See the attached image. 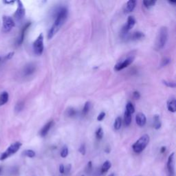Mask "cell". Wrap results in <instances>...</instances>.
I'll list each match as a JSON object with an SVG mask.
<instances>
[{
    "label": "cell",
    "mask_w": 176,
    "mask_h": 176,
    "mask_svg": "<svg viewBox=\"0 0 176 176\" xmlns=\"http://www.w3.org/2000/svg\"><path fill=\"white\" fill-rule=\"evenodd\" d=\"M68 153H69V150H68V147L66 145H65L62 148V150L61 151V156L63 158H65L68 156Z\"/></svg>",
    "instance_id": "484cf974"
},
{
    "label": "cell",
    "mask_w": 176,
    "mask_h": 176,
    "mask_svg": "<svg viewBox=\"0 0 176 176\" xmlns=\"http://www.w3.org/2000/svg\"><path fill=\"white\" fill-rule=\"evenodd\" d=\"M66 114L68 117L72 118V117H74L75 116H76L77 112L75 109L73 108V107H70V108H68L67 109Z\"/></svg>",
    "instance_id": "7402d4cb"
},
{
    "label": "cell",
    "mask_w": 176,
    "mask_h": 176,
    "mask_svg": "<svg viewBox=\"0 0 176 176\" xmlns=\"http://www.w3.org/2000/svg\"><path fill=\"white\" fill-rule=\"evenodd\" d=\"M68 14V10L65 7H61L57 9L55 14V21L54 22L52 26L47 34V38L50 39L57 32L63 25L64 24L65 20L67 19Z\"/></svg>",
    "instance_id": "6da1fadb"
},
{
    "label": "cell",
    "mask_w": 176,
    "mask_h": 176,
    "mask_svg": "<svg viewBox=\"0 0 176 176\" xmlns=\"http://www.w3.org/2000/svg\"><path fill=\"white\" fill-rule=\"evenodd\" d=\"M90 107H91V103L90 102H86L84 105V107H83V114L85 116L88 114V112H89V109H90Z\"/></svg>",
    "instance_id": "d4e9b609"
},
{
    "label": "cell",
    "mask_w": 176,
    "mask_h": 176,
    "mask_svg": "<svg viewBox=\"0 0 176 176\" xmlns=\"http://www.w3.org/2000/svg\"><path fill=\"white\" fill-rule=\"evenodd\" d=\"M23 107H24V103H23V102H19L15 106V112H20L21 111H22Z\"/></svg>",
    "instance_id": "f546056e"
},
{
    "label": "cell",
    "mask_w": 176,
    "mask_h": 176,
    "mask_svg": "<svg viewBox=\"0 0 176 176\" xmlns=\"http://www.w3.org/2000/svg\"><path fill=\"white\" fill-rule=\"evenodd\" d=\"M14 55V52H10V53H8V55L6 56V59H10L13 57V56Z\"/></svg>",
    "instance_id": "f35d334b"
},
{
    "label": "cell",
    "mask_w": 176,
    "mask_h": 176,
    "mask_svg": "<svg viewBox=\"0 0 176 176\" xmlns=\"http://www.w3.org/2000/svg\"><path fill=\"white\" fill-rule=\"evenodd\" d=\"M31 23L28 22V23H27L23 27L22 31H21V34H20L19 37L18 38V39H17V46H20V45L22 44L23 40H24L26 32L27 31V30L29 28V27L31 26Z\"/></svg>",
    "instance_id": "8fae6325"
},
{
    "label": "cell",
    "mask_w": 176,
    "mask_h": 176,
    "mask_svg": "<svg viewBox=\"0 0 176 176\" xmlns=\"http://www.w3.org/2000/svg\"><path fill=\"white\" fill-rule=\"evenodd\" d=\"M14 25V21L10 17L6 15L3 17V31L4 32H10Z\"/></svg>",
    "instance_id": "52a82bcc"
},
{
    "label": "cell",
    "mask_w": 176,
    "mask_h": 176,
    "mask_svg": "<svg viewBox=\"0 0 176 176\" xmlns=\"http://www.w3.org/2000/svg\"><path fill=\"white\" fill-rule=\"evenodd\" d=\"M133 96L135 99H139L140 97H141V94L138 91H135L133 93Z\"/></svg>",
    "instance_id": "d590c367"
},
{
    "label": "cell",
    "mask_w": 176,
    "mask_h": 176,
    "mask_svg": "<svg viewBox=\"0 0 176 176\" xmlns=\"http://www.w3.org/2000/svg\"><path fill=\"white\" fill-rule=\"evenodd\" d=\"M153 127L156 129H159L161 127V121L158 115H155L153 117Z\"/></svg>",
    "instance_id": "ffe728a7"
},
{
    "label": "cell",
    "mask_w": 176,
    "mask_h": 176,
    "mask_svg": "<svg viewBox=\"0 0 176 176\" xmlns=\"http://www.w3.org/2000/svg\"><path fill=\"white\" fill-rule=\"evenodd\" d=\"M59 173L61 174H65V166L63 165H61L59 166Z\"/></svg>",
    "instance_id": "74e56055"
},
{
    "label": "cell",
    "mask_w": 176,
    "mask_h": 176,
    "mask_svg": "<svg viewBox=\"0 0 176 176\" xmlns=\"http://www.w3.org/2000/svg\"><path fill=\"white\" fill-rule=\"evenodd\" d=\"M8 94L6 92H4L0 94V106L5 105L8 100Z\"/></svg>",
    "instance_id": "d6986e66"
},
{
    "label": "cell",
    "mask_w": 176,
    "mask_h": 176,
    "mask_svg": "<svg viewBox=\"0 0 176 176\" xmlns=\"http://www.w3.org/2000/svg\"><path fill=\"white\" fill-rule=\"evenodd\" d=\"M156 1H143V4L147 8H149L156 4Z\"/></svg>",
    "instance_id": "83f0119b"
},
{
    "label": "cell",
    "mask_w": 176,
    "mask_h": 176,
    "mask_svg": "<svg viewBox=\"0 0 176 176\" xmlns=\"http://www.w3.org/2000/svg\"><path fill=\"white\" fill-rule=\"evenodd\" d=\"M83 176H84V175H83Z\"/></svg>",
    "instance_id": "7dc6e473"
},
{
    "label": "cell",
    "mask_w": 176,
    "mask_h": 176,
    "mask_svg": "<svg viewBox=\"0 0 176 176\" xmlns=\"http://www.w3.org/2000/svg\"><path fill=\"white\" fill-rule=\"evenodd\" d=\"M136 23V19H134V17L132 16H129L128 17L127 19V22L126 23V24H125L123 27V28H122V31H121V35H122V37H125L126 38L127 35L129 34L128 32L130 31L131 29H132L133 27L134 26Z\"/></svg>",
    "instance_id": "8992f818"
},
{
    "label": "cell",
    "mask_w": 176,
    "mask_h": 176,
    "mask_svg": "<svg viewBox=\"0 0 176 176\" xmlns=\"http://www.w3.org/2000/svg\"><path fill=\"white\" fill-rule=\"evenodd\" d=\"M96 136L97 139L100 140L103 138V130L101 127H99L96 132Z\"/></svg>",
    "instance_id": "f1b7e54d"
},
{
    "label": "cell",
    "mask_w": 176,
    "mask_h": 176,
    "mask_svg": "<svg viewBox=\"0 0 176 176\" xmlns=\"http://www.w3.org/2000/svg\"><path fill=\"white\" fill-rule=\"evenodd\" d=\"M168 29L166 27H162L158 35L156 47L158 50L163 48L168 40Z\"/></svg>",
    "instance_id": "3957f363"
},
{
    "label": "cell",
    "mask_w": 176,
    "mask_h": 176,
    "mask_svg": "<svg viewBox=\"0 0 176 176\" xmlns=\"http://www.w3.org/2000/svg\"><path fill=\"white\" fill-rule=\"evenodd\" d=\"M71 167L72 166L71 165H68L66 166H65V174H69L70 172V170H71Z\"/></svg>",
    "instance_id": "8d00e7d4"
},
{
    "label": "cell",
    "mask_w": 176,
    "mask_h": 176,
    "mask_svg": "<svg viewBox=\"0 0 176 176\" xmlns=\"http://www.w3.org/2000/svg\"><path fill=\"white\" fill-rule=\"evenodd\" d=\"M145 35L142 32H134L132 34H128L126 38L130 41H137L144 38Z\"/></svg>",
    "instance_id": "7c38bea8"
},
{
    "label": "cell",
    "mask_w": 176,
    "mask_h": 176,
    "mask_svg": "<svg viewBox=\"0 0 176 176\" xmlns=\"http://www.w3.org/2000/svg\"><path fill=\"white\" fill-rule=\"evenodd\" d=\"M136 121L137 125L140 127H143L147 123V118L144 114L142 113H138L136 116Z\"/></svg>",
    "instance_id": "5bb4252c"
},
{
    "label": "cell",
    "mask_w": 176,
    "mask_h": 176,
    "mask_svg": "<svg viewBox=\"0 0 176 176\" xmlns=\"http://www.w3.org/2000/svg\"><path fill=\"white\" fill-rule=\"evenodd\" d=\"M4 2L6 4H14V1H4Z\"/></svg>",
    "instance_id": "ab89813d"
},
{
    "label": "cell",
    "mask_w": 176,
    "mask_h": 176,
    "mask_svg": "<svg viewBox=\"0 0 176 176\" xmlns=\"http://www.w3.org/2000/svg\"><path fill=\"white\" fill-rule=\"evenodd\" d=\"M105 112H101L100 114L98 116V117H97V120L98 121H103L104 118H105Z\"/></svg>",
    "instance_id": "e575fe53"
},
{
    "label": "cell",
    "mask_w": 176,
    "mask_h": 176,
    "mask_svg": "<svg viewBox=\"0 0 176 176\" xmlns=\"http://www.w3.org/2000/svg\"><path fill=\"white\" fill-rule=\"evenodd\" d=\"M169 4H173L174 6H175V4H176V2H169Z\"/></svg>",
    "instance_id": "b9f144b4"
},
{
    "label": "cell",
    "mask_w": 176,
    "mask_h": 176,
    "mask_svg": "<svg viewBox=\"0 0 176 176\" xmlns=\"http://www.w3.org/2000/svg\"><path fill=\"white\" fill-rule=\"evenodd\" d=\"M149 136L147 135V134L141 136V138L132 145V149L133 151L136 153H141V152L144 151L145 149L147 147V145L149 144Z\"/></svg>",
    "instance_id": "7a4b0ae2"
},
{
    "label": "cell",
    "mask_w": 176,
    "mask_h": 176,
    "mask_svg": "<svg viewBox=\"0 0 176 176\" xmlns=\"http://www.w3.org/2000/svg\"><path fill=\"white\" fill-rule=\"evenodd\" d=\"M108 176H115V175H114V174H110V175H109Z\"/></svg>",
    "instance_id": "ee69618b"
},
{
    "label": "cell",
    "mask_w": 176,
    "mask_h": 176,
    "mask_svg": "<svg viewBox=\"0 0 176 176\" xmlns=\"http://www.w3.org/2000/svg\"><path fill=\"white\" fill-rule=\"evenodd\" d=\"M170 63V59L168 58H165L162 61V63H161V67H164Z\"/></svg>",
    "instance_id": "836d02e7"
},
{
    "label": "cell",
    "mask_w": 176,
    "mask_h": 176,
    "mask_svg": "<svg viewBox=\"0 0 176 176\" xmlns=\"http://www.w3.org/2000/svg\"><path fill=\"white\" fill-rule=\"evenodd\" d=\"M125 111L129 112L131 114H133L134 112H135V107H134L132 103L131 102L127 103V104L126 105V109H125Z\"/></svg>",
    "instance_id": "603a6c76"
},
{
    "label": "cell",
    "mask_w": 176,
    "mask_h": 176,
    "mask_svg": "<svg viewBox=\"0 0 176 176\" xmlns=\"http://www.w3.org/2000/svg\"><path fill=\"white\" fill-rule=\"evenodd\" d=\"M92 163L91 161H89L88 164V166H87V168H86V172L88 173V174H89V173H91V171H92Z\"/></svg>",
    "instance_id": "d6a6232c"
},
{
    "label": "cell",
    "mask_w": 176,
    "mask_h": 176,
    "mask_svg": "<svg viewBox=\"0 0 176 176\" xmlns=\"http://www.w3.org/2000/svg\"><path fill=\"white\" fill-rule=\"evenodd\" d=\"M43 36L41 33L33 43V50L37 55H41L43 52Z\"/></svg>",
    "instance_id": "5b68a950"
},
{
    "label": "cell",
    "mask_w": 176,
    "mask_h": 176,
    "mask_svg": "<svg viewBox=\"0 0 176 176\" xmlns=\"http://www.w3.org/2000/svg\"><path fill=\"white\" fill-rule=\"evenodd\" d=\"M132 123V114H129V112L125 111V123L127 126L129 125Z\"/></svg>",
    "instance_id": "44dd1931"
},
{
    "label": "cell",
    "mask_w": 176,
    "mask_h": 176,
    "mask_svg": "<svg viewBox=\"0 0 176 176\" xmlns=\"http://www.w3.org/2000/svg\"><path fill=\"white\" fill-rule=\"evenodd\" d=\"M1 172H2V169H1V168H0V174H1Z\"/></svg>",
    "instance_id": "f6af8a7d"
},
{
    "label": "cell",
    "mask_w": 176,
    "mask_h": 176,
    "mask_svg": "<svg viewBox=\"0 0 176 176\" xmlns=\"http://www.w3.org/2000/svg\"><path fill=\"white\" fill-rule=\"evenodd\" d=\"M111 166H112L111 162L109 160H106L105 162L103 164L102 166H101V169H100L101 174H105V173H107L109 171V169L111 168Z\"/></svg>",
    "instance_id": "ac0fdd59"
},
{
    "label": "cell",
    "mask_w": 176,
    "mask_h": 176,
    "mask_svg": "<svg viewBox=\"0 0 176 176\" xmlns=\"http://www.w3.org/2000/svg\"><path fill=\"white\" fill-rule=\"evenodd\" d=\"M79 152L80 153H81L82 155H85V153H86V149H85V145L84 144H82L81 145H80V147L79 148Z\"/></svg>",
    "instance_id": "1f68e13d"
},
{
    "label": "cell",
    "mask_w": 176,
    "mask_h": 176,
    "mask_svg": "<svg viewBox=\"0 0 176 176\" xmlns=\"http://www.w3.org/2000/svg\"><path fill=\"white\" fill-rule=\"evenodd\" d=\"M0 61H1V57H0Z\"/></svg>",
    "instance_id": "bcb514c9"
},
{
    "label": "cell",
    "mask_w": 176,
    "mask_h": 176,
    "mask_svg": "<svg viewBox=\"0 0 176 176\" xmlns=\"http://www.w3.org/2000/svg\"><path fill=\"white\" fill-rule=\"evenodd\" d=\"M53 125H54L53 121H50L48 122V123H47L46 125H45L42 129H41V130L40 131L41 136H42V137L46 136L47 134V133L49 132V131L50 130V129H51L52 127L53 126Z\"/></svg>",
    "instance_id": "9a60e30c"
},
{
    "label": "cell",
    "mask_w": 176,
    "mask_h": 176,
    "mask_svg": "<svg viewBox=\"0 0 176 176\" xmlns=\"http://www.w3.org/2000/svg\"><path fill=\"white\" fill-rule=\"evenodd\" d=\"M105 151L107 152V153H109V151H110V149L109 148H107L106 149H105Z\"/></svg>",
    "instance_id": "7bdbcfd3"
},
{
    "label": "cell",
    "mask_w": 176,
    "mask_h": 176,
    "mask_svg": "<svg viewBox=\"0 0 176 176\" xmlns=\"http://www.w3.org/2000/svg\"><path fill=\"white\" fill-rule=\"evenodd\" d=\"M136 2L135 0H130V1H128L126 4V6H125V10H124L125 13H128L132 12L136 7Z\"/></svg>",
    "instance_id": "2e32d148"
},
{
    "label": "cell",
    "mask_w": 176,
    "mask_h": 176,
    "mask_svg": "<svg viewBox=\"0 0 176 176\" xmlns=\"http://www.w3.org/2000/svg\"><path fill=\"white\" fill-rule=\"evenodd\" d=\"M36 70V65L34 63H29L26 65L23 69V74L24 76H31L33 74Z\"/></svg>",
    "instance_id": "4fadbf2b"
},
{
    "label": "cell",
    "mask_w": 176,
    "mask_h": 176,
    "mask_svg": "<svg viewBox=\"0 0 176 176\" xmlns=\"http://www.w3.org/2000/svg\"><path fill=\"white\" fill-rule=\"evenodd\" d=\"M133 60H134V56H128L127 59H124L123 61H122L121 62H118L117 64L115 65L114 70L116 71H120L121 70H123L124 68L128 67L129 65L132 64L133 61Z\"/></svg>",
    "instance_id": "ba28073f"
},
{
    "label": "cell",
    "mask_w": 176,
    "mask_h": 176,
    "mask_svg": "<svg viewBox=\"0 0 176 176\" xmlns=\"http://www.w3.org/2000/svg\"><path fill=\"white\" fill-rule=\"evenodd\" d=\"M121 125H122V118L121 117H119L118 116V117L116 118L115 122H114V129L116 130L120 129L121 127Z\"/></svg>",
    "instance_id": "cb8c5ba5"
},
{
    "label": "cell",
    "mask_w": 176,
    "mask_h": 176,
    "mask_svg": "<svg viewBox=\"0 0 176 176\" xmlns=\"http://www.w3.org/2000/svg\"><path fill=\"white\" fill-rule=\"evenodd\" d=\"M23 154L25 156H27L28 158H34L35 156V152L33 150H31V149H28V150H26L23 151Z\"/></svg>",
    "instance_id": "4316f807"
},
{
    "label": "cell",
    "mask_w": 176,
    "mask_h": 176,
    "mask_svg": "<svg viewBox=\"0 0 176 176\" xmlns=\"http://www.w3.org/2000/svg\"><path fill=\"white\" fill-rule=\"evenodd\" d=\"M167 170L169 176H175V153H172L169 156L167 161Z\"/></svg>",
    "instance_id": "9c48e42d"
},
{
    "label": "cell",
    "mask_w": 176,
    "mask_h": 176,
    "mask_svg": "<svg viewBox=\"0 0 176 176\" xmlns=\"http://www.w3.org/2000/svg\"><path fill=\"white\" fill-rule=\"evenodd\" d=\"M22 144L20 142H16L13 143V144H12L4 153L1 154V156H0V160H6L8 158L11 156L12 155L17 153V152L19 151L20 147H22Z\"/></svg>",
    "instance_id": "277c9868"
},
{
    "label": "cell",
    "mask_w": 176,
    "mask_h": 176,
    "mask_svg": "<svg viewBox=\"0 0 176 176\" xmlns=\"http://www.w3.org/2000/svg\"><path fill=\"white\" fill-rule=\"evenodd\" d=\"M162 82L164 84L167 86V87L175 88V83L174 82H169V81H166V80H163Z\"/></svg>",
    "instance_id": "4dcf8cb0"
},
{
    "label": "cell",
    "mask_w": 176,
    "mask_h": 176,
    "mask_svg": "<svg viewBox=\"0 0 176 176\" xmlns=\"http://www.w3.org/2000/svg\"><path fill=\"white\" fill-rule=\"evenodd\" d=\"M165 151H166V147H161V149H160V152H161V153H165Z\"/></svg>",
    "instance_id": "60d3db41"
},
{
    "label": "cell",
    "mask_w": 176,
    "mask_h": 176,
    "mask_svg": "<svg viewBox=\"0 0 176 176\" xmlns=\"http://www.w3.org/2000/svg\"><path fill=\"white\" fill-rule=\"evenodd\" d=\"M17 8L16 10V12L14 14V17L17 20H21L25 16L26 10L24 7H23L22 2L17 1Z\"/></svg>",
    "instance_id": "30bf717a"
},
{
    "label": "cell",
    "mask_w": 176,
    "mask_h": 176,
    "mask_svg": "<svg viewBox=\"0 0 176 176\" xmlns=\"http://www.w3.org/2000/svg\"><path fill=\"white\" fill-rule=\"evenodd\" d=\"M167 108L169 112H175L176 111V100L174 97L170 98L167 102Z\"/></svg>",
    "instance_id": "e0dca14e"
}]
</instances>
